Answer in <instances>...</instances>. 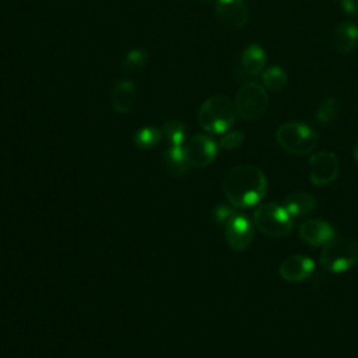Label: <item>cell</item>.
Listing matches in <instances>:
<instances>
[{
    "label": "cell",
    "mask_w": 358,
    "mask_h": 358,
    "mask_svg": "<svg viewBox=\"0 0 358 358\" xmlns=\"http://www.w3.org/2000/svg\"><path fill=\"white\" fill-rule=\"evenodd\" d=\"M268 189L263 171L252 164L234 166L222 180V192L235 208H248L259 204Z\"/></svg>",
    "instance_id": "obj_1"
},
{
    "label": "cell",
    "mask_w": 358,
    "mask_h": 358,
    "mask_svg": "<svg viewBox=\"0 0 358 358\" xmlns=\"http://www.w3.org/2000/svg\"><path fill=\"white\" fill-rule=\"evenodd\" d=\"M236 115L234 101L224 95H213L201 103L197 120L207 133L222 134L231 129Z\"/></svg>",
    "instance_id": "obj_2"
},
{
    "label": "cell",
    "mask_w": 358,
    "mask_h": 358,
    "mask_svg": "<svg viewBox=\"0 0 358 358\" xmlns=\"http://www.w3.org/2000/svg\"><path fill=\"white\" fill-rule=\"evenodd\" d=\"M255 227L270 238H285L294 229V218L282 204L268 201L259 204L253 211Z\"/></svg>",
    "instance_id": "obj_3"
},
{
    "label": "cell",
    "mask_w": 358,
    "mask_h": 358,
    "mask_svg": "<svg viewBox=\"0 0 358 358\" xmlns=\"http://www.w3.org/2000/svg\"><path fill=\"white\" fill-rule=\"evenodd\" d=\"M275 140L288 154L302 157L315 150L317 144V134L306 123L287 122L277 129Z\"/></svg>",
    "instance_id": "obj_4"
},
{
    "label": "cell",
    "mask_w": 358,
    "mask_h": 358,
    "mask_svg": "<svg viewBox=\"0 0 358 358\" xmlns=\"http://www.w3.org/2000/svg\"><path fill=\"white\" fill-rule=\"evenodd\" d=\"M357 263L358 243L350 238H333L320 253V264L329 273H345Z\"/></svg>",
    "instance_id": "obj_5"
},
{
    "label": "cell",
    "mask_w": 358,
    "mask_h": 358,
    "mask_svg": "<svg viewBox=\"0 0 358 358\" xmlns=\"http://www.w3.org/2000/svg\"><path fill=\"white\" fill-rule=\"evenodd\" d=\"M236 113L245 120H256L263 116L268 106V94L266 88L257 83L243 84L235 94Z\"/></svg>",
    "instance_id": "obj_6"
},
{
    "label": "cell",
    "mask_w": 358,
    "mask_h": 358,
    "mask_svg": "<svg viewBox=\"0 0 358 358\" xmlns=\"http://www.w3.org/2000/svg\"><path fill=\"white\" fill-rule=\"evenodd\" d=\"M255 236V224L245 214L234 213L224 224V238L227 245L235 252L246 250Z\"/></svg>",
    "instance_id": "obj_7"
},
{
    "label": "cell",
    "mask_w": 358,
    "mask_h": 358,
    "mask_svg": "<svg viewBox=\"0 0 358 358\" xmlns=\"http://www.w3.org/2000/svg\"><path fill=\"white\" fill-rule=\"evenodd\" d=\"M218 144L207 134H196L185 141L183 151L189 166L193 168H204L210 165L217 154Z\"/></svg>",
    "instance_id": "obj_8"
},
{
    "label": "cell",
    "mask_w": 358,
    "mask_h": 358,
    "mask_svg": "<svg viewBox=\"0 0 358 358\" xmlns=\"http://www.w3.org/2000/svg\"><path fill=\"white\" fill-rule=\"evenodd\" d=\"M338 175V159L331 151H317L309 158V179L315 186H326Z\"/></svg>",
    "instance_id": "obj_9"
},
{
    "label": "cell",
    "mask_w": 358,
    "mask_h": 358,
    "mask_svg": "<svg viewBox=\"0 0 358 358\" xmlns=\"http://www.w3.org/2000/svg\"><path fill=\"white\" fill-rule=\"evenodd\" d=\"M217 20L231 28H242L249 20V8L245 0H217L214 6Z\"/></svg>",
    "instance_id": "obj_10"
},
{
    "label": "cell",
    "mask_w": 358,
    "mask_h": 358,
    "mask_svg": "<svg viewBox=\"0 0 358 358\" xmlns=\"http://www.w3.org/2000/svg\"><path fill=\"white\" fill-rule=\"evenodd\" d=\"M315 270V262L305 255H292L278 267V274L288 282H302L308 280Z\"/></svg>",
    "instance_id": "obj_11"
},
{
    "label": "cell",
    "mask_w": 358,
    "mask_h": 358,
    "mask_svg": "<svg viewBox=\"0 0 358 358\" xmlns=\"http://www.w3.org/2000/svg\"><path fill=\"white\" fill-rule=\"evenodd\" d=\"M299 236L310 246H324L334 238V228L324 220L312 218L302 222Z\"/></svg>",
    "instance_id": "obj_12"
},
{
    "label": "cell",
    "mask_w": 358,
    "mask_h": 358,
    "mask_svg": "<svg viewBox=\"0 0 358 358\" xmlns=\"http://www.w3.org/2000/svg\"><path fill=\"white\" fill-rule=\"evenodd\" d=\"M266 52L262 46L252 43L246 46L239 60V76L255 78L264 71L266 67Z\"/></svg>",
    "instance_id": "obj_13"
},
{
    "label": "cell",
    "mask_w": 358,
    "mask_h": 358,
    "mask_svg": "<svg viewBox=\"0 0 358 358\" xmlns=\"http://www.w3.org/2000/svg\"><path fill=\"white\" fill-rule=\"evenodd\" d=\"M136 96L137 90L134 83L130 80H120L113 85L110 91V106L117 113H129L136 103Z\"/></svg>",
    "instance_id": "obj_14"
},
{
    "label": "cell",
    "mask_w": 358,
    "mask_h": 358,
    "mask_svg": "<svg viewBox=\"0 0 358 358\" xmlns=\"http://www.w3.org/2000/svg\"><path fill=\"white\" fill-rule=\"evenodd\" d=\"M358 42V27L351 21H343L334 31V48L340 55L351 53Z\"/></svg>",
    "instance_id": "obj_15"
},
{
    "label": "cell",
    "mask_w": 358,
    "mask_h": 358,
    "mask_svg": "<svg viewBox=\"0 0 358 358\" xmlns=\"http://www.w3.org/2000/svg\"><path fill=\"white\" fill-rule=\"evenodd\" d=\"M282 206L292 217H302V215H308L310 211H313V208L316 206V200L308 192H295V193L288 194L284 199Z\"/></svg>",
    "instance_id": "obj_16"
},
{
    "label": "cell",
    "mask_w": 358,
    "mask_h": 358,
    "mask_svg": "<svg viewBox=\"0 0 358 358\" xmlns=\"http://www.w3.org/2000/svg\"><path fill=\"white\" fill-rule=\"evenodd\" d=\"M164 164L166 171L175 176L186 173L190 168L185 157L183 145H171L164 154Z\"/></svg>",
    "instance_id": "obj_17"
},
{
    "label": "cell",
    "mask_w": 358,
    "mask_h": 358,
    "mask_svg": "<svg viewBox=\"0 0 358 358\" xmlns=\"http://www.w3.org/2000/svg\"><path fill=\"white\" fill-rule=\"evenodd\" d=\"M262 81L264 88L270 91H281L288 81V76L284 71V69L278 66H271L268 69H264L262 73Z\"/></svg>",
    "instance_id": "obj_18"
},
{
    "label": "cell",
    "mask_w": 358,
    "mask_h": 358,
    "mask_svg": "<svg viewBox=\"0 0 358 358\" xmlns=\"http://www.w3.org/2000/svg\"><path fill=\"white\" fill-rule=\"evenodd\" d=\"M161 137H162V131L159 129L152 127V126H145L136 131L133 140H134L136 147H138L141 150H148V148L155 147L159 143Z\"/></svg>",
    "instance_id": "obj_19"
},
{
    "label": "cell",
    "mask_w": 358,
    "mask_h": 358,
    "mask_svg": "<svg viewBox=\"0 0 358 358\" xmlns=\"http://www.w3.org/2000/svg\"><path fill=\"white\" fill-rule=\"evenodd\" d=\"M161 131L168 138L171 145H183L186 141V127L176 119L165 122Z\"/></svg>",
    "instance_id": "obj_20"
},
{
    "label": "cell",
    "mask_w": 358,
    "mask_h": 358,
    "mask_svg": "<svg viewBox=\"0 0 358 358\" xmlns=\"http://www.w3.org/2000/svg\"><path fill=\"white\" fill-rule=\"evenodd\" d=\"M147 64V53L143 49H131L122 62V69L126 73H134Z\"/></svg>",
    "instance_id": "obj_21"
},
{
    "label": "cell",
    "mask_w": 358,
    "mask_h": 358,
    "mask_svg": "<svg viewBox=\"0 0 358 358\" xmlns=\"http://www.w3.org/2000/svg\"><path fill=\"white\" fill-rule=\"evenodd\" d=\"M336 113H337V102L334 98L327 96L317 105L315 112V119L320 124H327L334 119Z\"/></svg>",
    "instance_id": "obj_22"
},
{
    "label": "cell",
    "mask_w": 358,
    "mask_h": 358,
    "mask_svg": "<svg viewBox=\"0 0 358 358\" xmlns=\"http://www.w3.org/2000/svg\"><path fill=\"white\" fill-rule=\"evenodd\" d=\"M243 140H245L243 131H241V130L228 131L221 137L218 145L224 150H234V148H238L243 143Z\"/></svg>",
    "instance_id": "obj_23"
},
{
    "label": "cell",
    "mask_w": 358,
    "mask_h": 358,
    "mask_svg": "<svg viewBox=\"0 0 358 358\" xmlns=\"http://www.w3.org/2000/svg\"><path fill=\"white\" fill-rule=\"evenodd\" d=\"M234 213H235V207H232V206H224V204L217 206L214 208V220L217 224L224 225Z\"/></svg>",
    "instance_id": "obj_24"
},
{
    "label": "cell",
    "mask_w": 358,
    "mask_h": 358,
    "mask_svg": "<svg viewBox=\"0 0 358 358\" xmlns=\"http://www.w3.org/2000/svg\"><path fill=\"white\" fill-rule=\"evenodd\" d=\"M340 4L347 14H358V0H340Z\"/></svg>",
    "instance_id": "obj_25"
},
{
    "label": "cell",
    "mask_w": 358,
    "mask_h": 358,
    "mask_svg": "<svg viewBox=\"0 0 358 358\" xmlns=\"http://www.w3.org/2000/svg\"><path fill=\"white\" fill-rule=\"evenodd\" d=\"M352 154H354V159L358 162V141L355 143V145H354V151H352Z\"/></svg>",
    "instance_id": "obj_26"
},
{
    "label": "cell",
    "mask_w": 358,
    "mask_h": 358,
    "mask_svg": "<svg viewBox=\"0 0 358 358\" xmlns=\"http://www.w3.org/2000/svg\"><path fill=\"white\" fill-rule=\"evenodd\" d=\"M200 1H207V0H200Z\"/></svg>",
    "instance_id": "obj_27"
}]
</instances>
